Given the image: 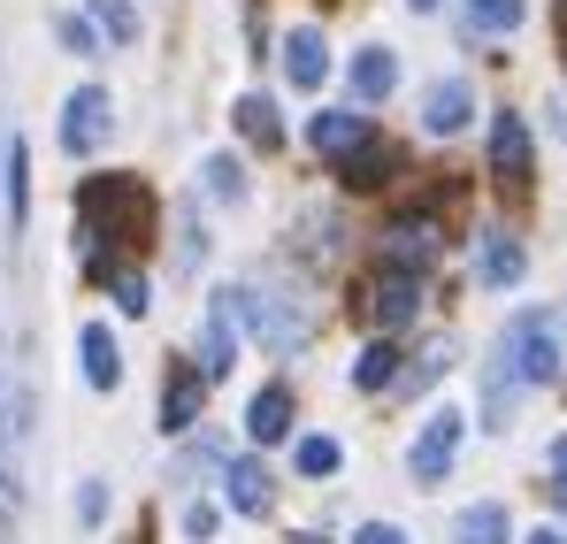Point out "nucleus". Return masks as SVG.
I'll use <instances>...</instances> for the list:
<instances>
[{
  "instance_id": "nucleus-1",
  "label": "nucleus",
  "mask_w": 567,
  "mask_h": 544,
  "mask_svg": "<svg viewBox=\"0 0 567 544\" xmlns=\"http://www.w3.org/2000/svg\"><path fill=\"white\" fill-rule=\"evenodd\" d=\"M560 376H567L560 315H553V307H522V315H506V330H498V346H491V383H483V414H491V430H506L498 414H514L522 391H545V383H560Z\"/></svg>"
},
{
  "instance_id": "nucleus-6",
  "label": "nucleus",
  "mask_w": 567,
  "mask_h": 544,
  "mask_svg": "<svg viewBox=\"0 0 567 544\" xmlns=\"http://www.w3.org/2000/svg\"><path fill=\"white\" fill-rule=\"evenodd\" d=\"M491 184L498 192H529L537 184V138H529V123L514 107L491 115Z\"/></svg>"
},
{
  "instance_id": "nucleus-8",
  "label": "nucleus",
  "mask_w": 567,
  "mask_h": 544,
  "mask_svg": "<svg viewBox=\"0 0 567 544\" xmlns=\"http://www.w3.org/2000/svg\"><path fill=\"white\" fill-rule=\"evenodd\" d=\"M199 407H207L199 361H169L162 368V438H192L199 430Z\"/></svg>"
},
{
  "instance_id": "nucleus-31",
  "label": "nucleus",
  "mask_w": 567,
  "mask_h": 544,
  "mask_svg": "<svg viewBox=\"0 0 567 544\" xmlns=\"http://www.w3.org/2000/svg\"><path fill=\"white\" fill-rule=\"evenodd\" d=\"M54 39H62L70 54H100V31L85 23V16H54Z\"/></svg>"
},
{
  "instance_id": "nucleus-13",
  "label": "nucleus",
  "mask_w": 567,
  "mask_h": 544,
  "mask_svg": "<svg viewBox=\"0 0 567 544\" xmlns=\"http://www.w3.org/2000/svg\"><path fill=\"white\" fill-rule=\"evenodd\" d=\"M230 368H238V322H230V307H223V291H215L207 315H199V376L223 383Z\"/></svg>"
},
{
  "instance_id": "nucleus-2",
  "label": "nucleus",
  "mask_w": 567,
  "mask_h": 544,
  "mask_svg": "<svg viewBox=\"0 0 567 544\" xmlns=\"http://www.w3.org/2000/svg\"><path fill=\"white\" fill-rule=\"evenodd\" d=\"M146 223H154V192L138 177H85L78 184V238H85V269H107L100 261V246H138L146 238Z\"/></svg>"
},
{
  "instance_id": "nucleus-12",
  "label": "nucleus",
  "mask_w": 567,
  "mask_h": 544,
  "mask_svg": "<svg viewBox=\"0 0 567 544\" xmlns=\"http://www.w3.org/2000/svg\"><path fill=\"white\" fill-rule=\"evenodd\" d=\"M299 430V399H291V383H261L254 399H246V438L254 445H284Z\"/></svg>"
},
{
  "instance_id": "nucleus-27",
  "label": "nucleus",
  "mask_w": 567,
  "mask_h": 544,
  "mask_svg": "<svg viewBox=\"0 0 567 544\" xmlns=\"http://www.w3.org/2000/svg\"><path fill=\"white\" fill-rule=\"evenodd\" d=\"M100 284H107V299H115L123 315H146V307H154V284H146V269H107Z\"/></svg>"
},
{
  "instance_id": "nucleus-9",
  "label": "nucleus",
  "mask_w": 567,
  "mask_h": 544,
  "mask_svg": "<svg viewBox=\"0 0 567 544\" xmlns=\"http://www.w3.org/2000/svg\"><path fill=\"white\" fill-rule=\"evenodd\" d=\"M369 138H377L369 107H322V115H307V146H315L322 162H346V154H361Z\"/></svg>"
},
{
  "instance_id": "nucleus-18",
  "label": "nucleus",
  "mask_w": 567,
  "mask_h": 544,
  "mask_svg": "<svg viewBox=\"0 0 567 544\" xmlns=\"http://www.w3.org/2000/svg\"><path fill=\"white\" fill-rule=\"evenodd\" d=\"M383 238H391V254H383L391 269H414V276H422L430 261H437V223H430V215H399Z\"/></svg>"
},
{
  "instance_id": "nucleus-37",
  "label": "nucleus",
  "mask_w": 567,
  "mask_h": 544,
  "mask_svg": "<svg viewBox=\"0 0 567 544\" xmlns=\"http://www.w3.org/2000/svg\"><path fill=\"white\" fill-rule=\"evenodd\" d=\"M291 544H330V537H291Z\"/></svg>"
},
{
  "instance_id": "nucleus-22",
  "label": "nucleus",
  "mask_w": 567,
  "mask_h": 544,
  "mask_svg": "<svg viewBox=\"0 0 567 544\" xmlns=\"http://www.w3.org/2000/svg\"><path fill=\"white\" fill-rule=\"evenodd\" d=\"M399 383V338H369L353 361V391H391Z\"/></svg>"
},
{
  "instance_id": "nucleus-24",
  "label": "nucleus",
  "mask_w": 567,
  "mask_h": 544,
  "mask_svg": "<svg viewBox=\"0 0 567 544\" xmlns=\"http://www.w3.org/2000/svg\"><path fill=\"white\" fill-rule=\"evenodd\" d=\"M8 223L16 230L31 223V146L23 138H8Z\"/></svg>"
},
{
  "instance_id": "nucleus-28",
  "label": "nucleus",
  "mask_w": 567,
  "mask_h": 544,
  "mask_svg": "<svg viewBox=\"0 0 567 544\" xmlns=\"http://www.w3.org/2000/svg\"><path fill=\"white\" fill-rule=\"evenodd\" d=\"M93 31H107L115 47H131L138 39V8L131 0H93Z\"/></svg>"
},
{
  "instance_id": "nucleus-30",
  "label": "nucleus",
  "mask_w": 567,
  "mask_h": 544,
  "mask_svg": "<svg viewBox=\"0 0 567 544\" xmlns=\"http://www.w3.org/2000/svg\"><path fill=\"white\" fill-rule=\"evenodd\" d=\"M445 368H453V338H445V346H430V353H422V368H414V376H399L391 391H430V383H437Z\"/></svg>"
},
{
  "instance_id": "nucleus-16",
  "label": "nucleus",
  "mask_w": 567,
  "mask_h": 544,
  "mask_svg": "<svg viewBox=\"0 0 567 544\" xmlns=\"http://www.w3.org/2000/svg\"><path fill=\"white\" fill-rule=\"evenodd\" d=\"M346 85H353V107L391 100V85H399V54H391V47H361V54L346 62Z\"/></svg>"
},
{
  "instance_id": "nucleus-20",
  "label": "nucleus",
  "mask_w": 567,
  "mask_h": 544,
  "mask_svg": "<svg viewBox=\"0 0 567 544\" xmlns=\"http://www.w3.org/2000/svg\"><path fill=\"white\" fill-rule=\"evenodd\" d=\"M230 123H238V138L246 146H284V115H277V100L269 92H238V107H230Z\"/></svg>"
},
{
  "instance_id": "nucleus-34",
  "label": "nucleus",
  "mask_w": 567,
  "mask_h": 544,
  "mask_svg": "<svg viewBox=\"0 0 567 544\" xmlns=\"http://www.w3.org/2000/svg\"><path fill=\"white\" fill-rule=\"evenodd\" d=\"M353 544H414V537H406L399 522H361V530H353Z\"/></svg>"
},
{
  "instance_id": "nucleus-36",
  "label": "nucleus",
  "mask_w": 567,
  "mask_h": 544,
  "mask_svg": "<svg viewBox=\"0 0 567 544\" xmlns=\"http://www.w3.org/2000/svg\"><path fill=\"white\" fill-rule=\"evenodd\" d=\"M406 8H414V16H437V8H445V0H406Z\"/></svg>"
},
{
  "instance_id": "nucleus-32",
  "label": "nucleus",
  "mask_w": 567,
  "mask_h": 544,
  "mask_svg": "<svg viewBox=\"0 0 567 544\" xmlns=\"http://www.w3.org/2000/svg\"><path fill=\"white\" fill-rule=\"evenodd\" d=\"M78 522H85V530L107 522V483H78Z\"/></svg>"
},
{
  "instance_id": "nucleus-14",
  "label": "nucleus",
  "mask_w": 567,
  "mask_h": 544,
  "mask_svg": "<svg viewBox=\"0 0 567 544\" xmlns=\"http://www.w3.org/2000/svg\"><path fill=\"white\" fill-rule=\"evenodd\" d=\"M223 499H230V514L261 522V514L277 506V475H269L261 460H223Z\"/></svg>"
},
{
  "instance_id": "nucleus-11",
  "label": "nucleus",
  "mask_w": 567,
  "mask_h": 544,
  "mask_svg": "<svg viewBox=\"0 0 567 544\" xmlns=\"http://www.w3.org/2000/svg\"><path fill=\"white\" fill-rule=\"evenodd\" d=\"M475 123V85L468 78H437V85L422 92V131L430 138H461Z\"/></svg>"
},
{
  "instance_id": "nucleus-26",
  "label": "nucleus",
  "mask_w": 567,
  "mask_h": 544,
  "mask_svg": "<svg viewBox=\"0 0 567 544\" xmlns=\"http://www.w3.org/2000/svg\"><path fill=\"white\" fill-rule=\"evenodd\" d=\"M199 184H207V199H223V207H238V199H246V170H238V154H207Z\"/></svg>"
},
{
  "instance_id": "nucleus-5",
  "label": "nucleus",
  "mask_w": 567,
  "mask_h": 544,
  "mask_svg": "<svg viewBox=\"0 0 567 544\" xmlns=\"http://www.w3.org/2000/svg\"><path fill=\"white\" fill-rule=\"evenodd\" d=\"M107 131H115V100H107V85H78L70 100H62V154L70 162H85V154H100L107 146Z\"/></svg>"
},
{
  "instance_id": "nucleus-35",
  "label": "nucleus",
  "mask_w": 567,
  "mask_h": 544,
  "mask_svg": "<svg viewBox=\"0 0 567 544\" xmlns=\"http://www.w3.org/2000/svg\"><path fill=\"white\" fill-rule=\"evenodd\" d=\"M514 544H567V530H560V522H545V530H529V537H514Z\"/></svg>"
},
{
  "instance_id": "nucleus-23",
  "label": "nucleus",
  "mask_w": 567,
  "mask_h": 544,
  "mask_svg": "<svg viewBox=\"0 0 567 544\" xmlns=\"http://www.w3.org/2000/svg\"><path fill=\"white\" fill-rule=\"evenodd\" d=\"M461 16H468V31H483V39H506V31H522L529 0H461Z\"/></svg>"
},
{
  "instance_id": "nucleus-15",
  "label": "nucleus",
  "mask_w": 567,
  "mask_h": 544,
  "mask_svg": "<svg viewBox=\"0 0 567 544\" xmlns=\"http://www.w3.org/2000/svg\"><path fill=\"white\" fill-rule=\"evenodd\" d=\"M284 78H291L299 92H322V78H330V39H322L315 23L284 31Z\"/></svg>"
},
{
  "instance_id": "nucleus-17",
  "label": "nucleus",
  "mask_w": 567,
  "mask_h": 544,
  "mask_svg": "<svg viewBox=\"0 0 567 544\" xmlns=\"http://www.w3.org/2000/svg\"><path fill=\"white\" fill-rule=\"evenodd\" d=\"M78 368H85L93 391H115V383H123V346H115L107 322H85V330H78Z\"/></svg>"
},
{
  "instance_id": "nucleus-21",
  "label": "nucleus",
  "mask_w": 567,
  "mask_h": 544,
  "mask_svg": "<svg viewBox=\"0 0 567 544\" xmlns=\"http://www.w3.org/2000/svg\"><path fill=\"white\" fill-rule=\"evenodd\" d=\"M291 468H299L307 483H322V475H338V468H346V445H338L330 430H307V438H291Z\"/></svg>"
},
{
  "instance_id": "nucleus-4",
  "label": "nucleus",
  "mask_w": 567,
  "mask_h": 544,
  "mask_svg": "<svg viewBox=\"0 0 567 544\" xmlns=\"http://www.w3.org/2000/svg\"><path fill=\"white\" fill-rule=\"evenodd\" d=\"M461 445H468V414H461V407H430L422 438L406 445V475H414V491H437V483L461 468Z\"/></svg>"
},
{
  "instance_id": "nucleus-25",
  "label": "nucleus",
  "mask_w": 567,
  "mask_h": 544,
  "mask_svg": "<svg viewBox=\"0 0 567 544\" xmlns=\"http://www.w3.org/2000/svg\"><path fill=\"white\" fill-rule=\"evenodd\" d=\"M383 170H391V146H383V138H369L361 154H346V162H338V177L353 184V192H377Z\"/></svg>"
},
{
  "instance_id": "nucleus-7",
  "label": "nucleus",
  "mask_w": 567,
  "mask_h": 544,
  "mask_svg": "<svg viewBox=\"0 0 567 544\" xmlns=\"http://www.w3.org/2000/svg\"><path fill=\"white\" fill-rule=\"evenodd\" d=\"M422 307H430V284L414 269H391V261H383L377 284H369V322H377L383 338H399L406 322H422Z\"/></svg>"
},
{
  "instance_id": "nucleus-19",
  "label": "nucleus",
  "mask_w": 567,
  "mask_h": 544,
  "mask_svg": "<svg viewBox=\"0 0 567 544\" xmlns=\"http://www.w3.org/2000/svg\"><path fill=\"white\" fill-rule=\"evenodd\" d=\"M453 544H514V514H506V499H475L453 514Z\"/></svg>"
},
{
  "instance_id": "nucleus-33",
  "label": "nucleus",
  "mask_w": 567,
  "mask_h": 544,
  "mask_svg": "<svg viewBox=\"0 0 567 544\" xmlns=\"http://www.w3.org/2000/svg\"><path fill=\"white\" fill-rule=\"evenodd\" d=\"M545 491H553V506L567 514V430L553 438V483H545Z\"/></svg>"
},
{
  "instance_id": "nucleus-3",
  "label": "nucleus",
  "mask_w": 567,
  "mask_h": 544,
  "mask_svg": "<svg viewBox=\"0 0 567 544\" xmlns=\"http://www.w3.org/2000/svg\"><path fill=\"white\" fill-rule=\"evenodd\" d=\"M223 307H230V322H238L246 338H261L269 353H299V346H307V315H299V307H284L277 291L223 284Z\"/></svg>"
},
{
  "instance_id": "nucleus-29",
  "label": "nucleus",
  "mask_w": 567,
  "mask_h": 544,
  "mask_svg": "<svg viewBox=\"0 0 567 544\" xmlns=\"http://www.w3.org/2000/svg\"><path fill=\"white\" fill-rule=\"evenodd\" d=\"M177 530H185L192 544H207L215 530H223V506H215V499H185V514H177Z\"/></svg>"
},
{
  "instance_id": "nucleus-10",
  "label": "nucleus",
  "mask_w": 567,
  "mask_h": 544,
  "mask_svg": "<svg viewBox=\"0 0 567 544\" xmlns=\"http://www.w3.org/2000/svg\"><path fill=\"white\" fill-rule=\"evenodd\" d=\"M475 276H483V291H514V284L529 276V246H522L506 223H491V230L475 238Z\"/></svg>"
}]
</instances>
